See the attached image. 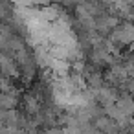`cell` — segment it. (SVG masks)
Segmentation results:
<instances>
[{
  "label": "cell",
  "instance_id": "obj_3",
  "mask_svg": "<svg viewBox=\"0 0 134 134\" xmlns=\"http://www.w3.org/2000/svg\"><path fill=\"white\" fill-rule=\"evenodd\" d=\"M26 110H28V114H37L39 110H41V105H39V99H35V97H26Z\"/></svg>",
  "mask_w": 134,
  "mask_h": 134
},
{
  "label": "cell",
  "instance_id": "obj_1",
  "mask_svg": "<svg viewBox=\"0 0 134 134\" xmlns=\"http://www.w3.org/2000/svg\"><path fill=\"white\" fill-rule=\"evenodd\" d=\"M0 72L6 75H17V61L6 53H0Z\"/></svg>",
  "mask_w": 134,
  "mask_h": 134
},
{
  "label": "cell",
  "instance_id": "obj_4",
  "mask_svg": "<svg viewBox=\"0 0 134 134\" xmlns=\"http://www.w3.org/2000/svg\"><path fill=\"white\" fill-rule=\"evenodd\" d=\"M6 8H8V6L0 4V17H6V15H8V13H6Z\"/></svg>",
  "mask_w": 134,
  "mask_h": 134
},
{
  "label": "cell",
  "instance_id": "obj_5",
  "mask_svg": "<svg viewBox=\"0 0 134 134\" xmlns=\"http://www.w3.org/2000/svg\"><path fill=\"white\" fill-rule=\"evenodd\" d=\"M31 134H37V132H31Z\"/></svg>",
  "mask_w": 134,
  "mask_h": 134
},
{
  "label": "cell",
  "instance_id": "obj_2",
  "mask_svg": "<svg viewBox=\"0 0 134 134\" xmlns=\"http://www.w3.org/2000/svg\"><path fill=\"white\" fill-rule=\"evenodd\" d=\"M15 105V97L11 94H0V110H11Z\"/></svg>",
  "mask_w": 134,
  "mask_h": 134
}]
</instances>
